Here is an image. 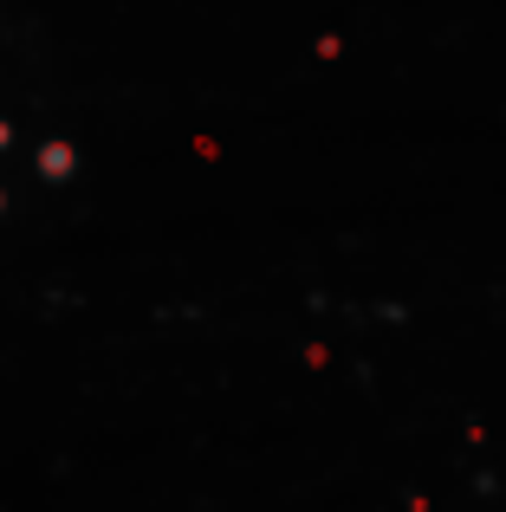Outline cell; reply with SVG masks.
<instances>
[{
    "label": "cell",
    "mask_w": 506,
    "mask_h": 512,
    "mask_svg": "<svg viewBox=\"0 0 506 512\" xmlns=\"http://www.w3.org/2000/svg\"><path fill=\"white\" fill-rule=\"evenodd\" d=\"M7 143H13V130L0 124V163H7ZM0 208H7V188H0Z\"/></svg>",
    "instance_id": "6da1fadb"
}]
</instances>
